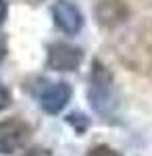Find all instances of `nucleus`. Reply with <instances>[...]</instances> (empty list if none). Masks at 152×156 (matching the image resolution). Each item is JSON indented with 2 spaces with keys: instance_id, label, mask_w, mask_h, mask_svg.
<instances>
[{
  "instance_id": "423d86ee",
  "label": "nucleus",
  "mask_w": 152,
  "mask_h": 156,
  "mask_svg": "<svg viewBox=\"0 0 152 156\" xmlns=\"http://www.w3.org/2000/svg\"><path fill=\"white\" fill-rule=\"evenodd\" d=\"M85 156H121V154H119L115 148H110V146L98 144V146H94V148H90V152Z\"/></svg>"
},
{
  "instance_id": "20e7f679",
  "label": "nucleus",
  "mask_w": 152,
  "mask_h": 156,
  "mask_svg": "<svg viewBox=\"0 0 152 156\" xmlns=\"http://www.w3.org/2000/svg\"><path fill=\"white\" fill-rule=\"evenodd\" d=\"M52 19H54V25L67 36L79 34L83 27V15L79 6L71 0H56L52 4Z\"/></svg>"
},
{
  "instance_id": "9d476101",
  "label": "nucleus",
  "mask_w": 152,
  "mask_h": 156,
  "mask_svg": "<svg viewBox=\"0 0 152 156\" xmlns=\"http://www.w3.org/2000/svg\"><path fill=\"white\" fill-rule=\"evenodd\" d=\"M4 56H6V48H4V44L0 42V62L4 60Z\"/></svg>"
},
{
  "instance_id": "f257e3e1",
  "label": "nucleus",
  "mask_w": 152,
  "mask_h": 156,
  "mask_svg": "<svg viewBox=\"0 0 152 156\" xmlns=\"http://www.w3.org/2000/svg\"><path fill=\"white\" fill-rule=\"evenodd\" d=\"M88 98H90V106L102 117L113 115L119 106V96H117L113 73L108 71L100 60H94V65H92Z\"/></svg>"
},
{
  "instance_id": "1a4fd4ad",
  "label": "nucleus",
  "mask_w": 152,
  "mask_h": 156,
  "mask_svg": "<svg viewBox=\"0 0 152 156\" xmlns=\"http://www.w3.org/2000/svg\"><path fill=\"white\" fill-rule=\"evenodd\" d=\"M6 12H9V6H6V0H0V25L6 21Z\"/></svg>"
},
{
  "instance_id": "0eeeda50",
  "label": "nucleus",
  "mask_w": 152,
  "mask_h": 156,
  "mask_svg": "<svg viewBox=\"0 0 152 156\" xmlns=\"http://www.w3.org/2000/svg\"><path fill=\"white\" fill-rule=\"evenodd\" d=\"M11 106V92H9V87L0 81V112L4 110V108Z\"/></svg>"
},
{
  "instance_id": "f03ea898",
  "label": "nucleus",
  "mask_w": 152,
  "mask_h": 156,
  "mask_svg": "<svg viewBox=\"0 0 152 156\" xmlns=\"http://www.w3.org/2000/svg\"><path fill=\"white\" fill-rule=\"evenodd\" d=\"M31 129L29 125L21 119H2L0 121V154L11 156L19 150H23L25 144L29 142Z\"/></svg>"
},
{
  "instance_id": "39448f33",
  "label": "nucleus",
  "mask_w": 152,
  "mask_h": 156,
  "mask_svg": "<svg viewBox=\"0 0 152 156\" xmlns=\"http://www.w3.org/2000/svg\"><path fill=\"white\" fill-rule=\"evenodd\" d=\"M71 100V85L65 81H56V83H48L42 92H40V106L48 115H56L69 104Z\"/></svg>"
},
{
  "instance_id": "6e6552de",
  "label": "nucleus",
  "mask_w": 152,
  "mask_h": 156,
  "mask_svg": "<svg viewBox=\"0 0 152 156\" xmlns=\"http://www.w3.org/2000/svg\"><path fill=\"white\" fill-rule=\"evenodd\" d=\"M21 156H52V152L48 150V148H42V146H35V148H29V150H25Z\"/></svg>"
},
{
  "instance_id": "7ed1b4c3",
  "label": "nucleus",
  "mask_w": 152,
  "mask_h": 156,
  "mask_svg": "<svg viewBox=\"0 0 152 156\" xmlns=\"http://www.w3.org/2000/svg\"><path fill=\"white\" fill-rule=\"evenodd\" d=\"M83 60V50L69 42H54L48 46L46 67L52 71H75Z\"/></svg>"
}]
</instances>
